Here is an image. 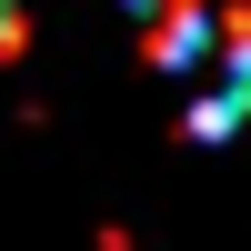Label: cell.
<instances>
[{"instance_id": "cell-1", "label": "cell", "mask_w": 251, "mask_h": 251, "mask_svg": "<svg viewBox=\"0 0 251 251\" xmlns=\"http://www.w3.org/2000/svg\"><path fill=\"white\" fill-rule=\"evenodd\" d=\"M141 50L181 80H251V0H121Z\"/></svg>"}, {"instance_id": "cell-2", "label": "cell", "mask_w": 251, "mask_h": 251, "mask_svg": "<svg viewBox=\"0 0 251 251\" xmlns=\"http://www.w3.org/2000/svg\"><path fill=\"white\" fill-rule=\"evenodd\" d=\"M20 40H30V20H20L10 0H0V50H20Z\"/></svg>"}]
</instances>
